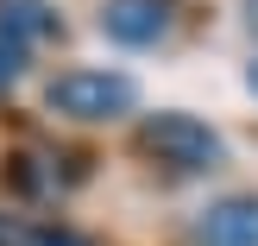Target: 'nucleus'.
<instances>
[{"instance_id":"obj_8","label":"nucleus","mask_w":258,"mask_h":246,"mask_svg":"<svg viewBox=\"0 0 258 246\" xmlns=\"http://www.w3.org/2000/svg\"><path fill=\"white\" fill-rule=\"evenodd\" d=\"M246 19H252V32H258V0H246Z\"/></svg>"},{"instance_id":"obj_5","label":"nucleus","mask_w":258,"mask_h":246,"mask_svg":"<svg viewBox=\"0 0 258 246\" xmlns=\"http://www.w3.org/2000/svg\"><path fill=\"white\" fill-rule=\"evenodd\" d=\"M0 38H13V44H44V38H57V13L38 7V0H0Z\"/></svg>"},{"instance_id":"obj_1","label":"nucleus","mask_w":258,"mask_h":246,"mask_svg":"<svg viewBox=\"0 0 258 246\" xmlns=\"http://www.w3.org/2000/svg\"><path fill=\"white\" fill-rule=\"evenodd\" d=\"M139 152L145 158H158L164 171H183V177H202V171H221L227 145L221 133H214L208 120H196V114H145V126H139Z\"/></svg>"},{"instance_id":"obj_7","label":"nucleus","mask_w":258,"mask_h":246,"mask_svg":"<svg viewBox=\"0 0 258 246\" xmlns=\"http://www.w3.org/2000/svg\"><path fill=\"white\" fill-rule=\"evenodd\" d=\"M19 70H25V51L13 44V38H0V88H13V82H19Z\"/></svg>"},{"instance_id":"obj_6","label":"nucleus","mask_w":258,"mask_h":246,"mask_svg":"<svg viewBox=\"0 0 258 246\" xmlns=\"http://www.w3.org/2000/svg\"><path fill=\"white\" fill-rule=\"evenodd\" d=\"M0 246H88V234H76L63 221H13V215H0Z\"/></svg>"},{"instance_id":"obj_4","label":"nucleus","mask_w":258,"mask_h":246,"mask_svg":"<svg viewBox=\"0 0 258 246\" xmlns=\"http://www.w3.org/2000/svg\"><path fill=\"white\" fill-rule=\"evenodd\" d=\"M196 246H258V196H227L196 221Z\"/></svg>"},{"instance_id":"obj_2","label":"nucleus","mask_w":258,"mask_h":246,"mask_svg":"<svg viewBox=\"0 0 258 246\" xmlns=\"http://www.w3.org/2000/svg\"><path fill=\"white\" fill-rule=\"evenodd\" d=\"M44 108L63 114V120H82V126L120 120V114L139 108V82L120 70H63L44 82Z\"/></svg>"},{"instance_id":"obj_9","label":"nucleus","mask_w":258,"mask_h":246,"mask_svg":"<svg viewBox=\"0 0 258 246\" xmlns=\"http://www.w3.org/2000/svg\"><path fill=\"white\" fill-rule=\"evenodd\" d=\"M246 82H252V95H258V63H252V70H246Z\"/></svg>"},{"instance_id":"obj_3","label":"nucleus","mask_w":258,"mask_h":246,"mask_svg":"<svg viewBox=\"0 0 258 246\" xmlns=\"http://www.w3.org/2000/svg\"><path fill=\"white\" fill-rule=\"evenodd\" d=\"M101 32L120 44H151L170 32V0H101Z\"/></svg>"}]
</instances>
